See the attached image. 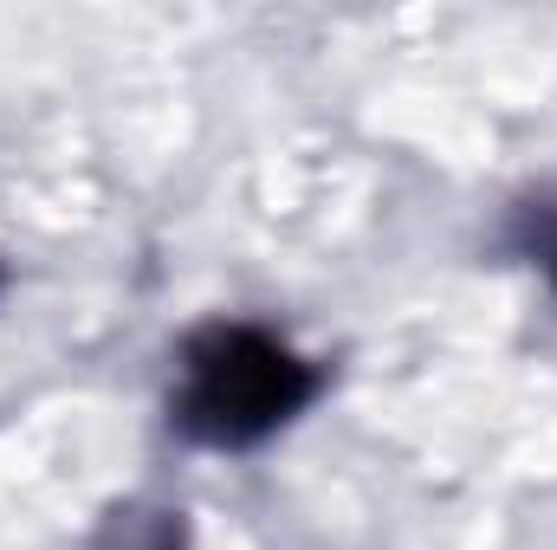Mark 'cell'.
<instances>
[{"label": "cell", "instance_id": "cell-1", "mask_svg": "<svg viewBox=\"0 0 557 550\" xmlns=\"http://www.w3.org/2000/svg\"><path fill=\"white\" fill-rule=\"evenodd\" d=\"M318 396V370L260 324H214L182 350L175 427L201 447H260Z\"/></svg>", "mask_w": 557, "mask_h": 550}, {"label": "cell", "instance_id": "cell-2", "mask_svg": "<svg viewBox=\"0 0 557 550\" xmlns=\"http://www.w3.org/2000/svg\"><path fill=\"white\" fill-rule=\"evenodd\" d=\"M545 273L557 278V221H552V234H545Z\"/></svg>", "mask_w": 557, "mask_h": 550}]
</instances>
